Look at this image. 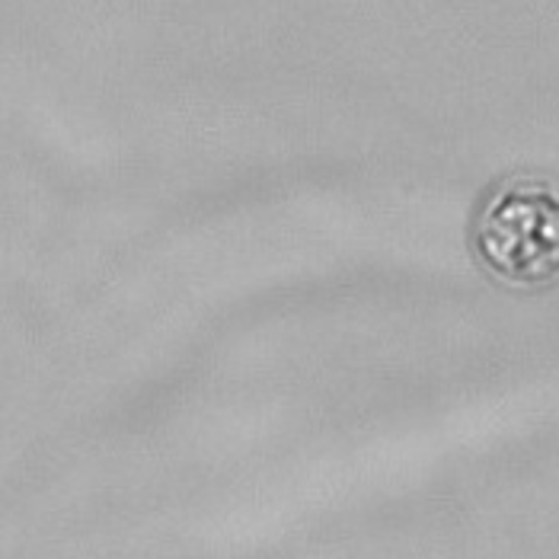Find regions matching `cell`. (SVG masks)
<instances>
[{"label":"cell","instance_id":"1","mask_svg":"<svg viewBox=\"0 0 559 559\" xmlns=\"http://www.w3.org/2000/svg\"><path fill=\"white\" fill-rule=\"evenodd\" d=\"M479 269L509 288L559 282V179L518 173L479 205L471 227Z\"/></svg>","mask_w":559,"mask_h":559}]
</instances>
